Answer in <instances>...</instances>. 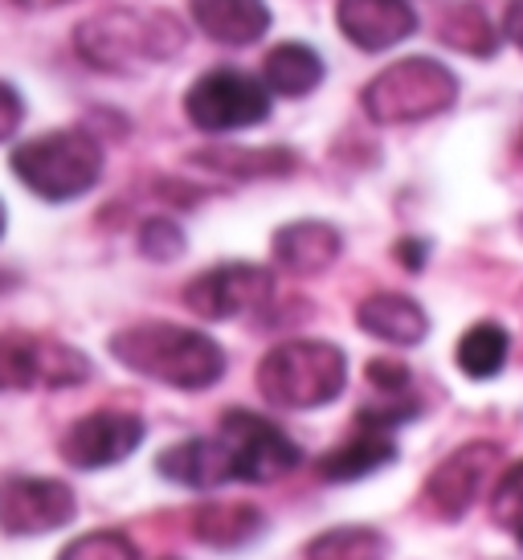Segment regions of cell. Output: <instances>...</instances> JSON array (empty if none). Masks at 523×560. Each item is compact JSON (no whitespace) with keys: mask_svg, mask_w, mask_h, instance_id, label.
<instances>
[{"mask_svg":"<svg viewBox=\"0 0 523 560\" xmlns=\"http://www.w3.org/2000/svg\"><path fill=\"white\" fill-rule=\"evenodd\" d=\"M111 357L136 376L168 389H209L225 376V352L213 336L181 324H131L111 336Z\"/></svg>","mask_w":523,"mask_h":560,"instance_id":"cell-1","label":"cell"},{"mask_svg":"<svg viewBox=\"0 0 523 560\" xmlns=\"http://www.w3.org/2000/svg\"><path fill=\"white\" fill-rule=\"evenodd\" d=\"M74 46L94 70L127 74L143 62H172L185 49V25L164 9H107L78 25Z\"/></svg>","mask_w":523,"mask_h":560,"instance_id":"cell-2","label":"cell"},{"mask_svg":"<svg viewBox=\"0 0 523 560\" xmlns=\"http://www.w3.org/2000/svg\"><path fill=\"white\" fill-rule=\"evenodd\" d=\"M348 385V357L332 340H287L258 364V393L278 409H324Z\"/></svg>","mask_w":523,"mask_h":560,"instance_id":"cell-3","label":"cell"},{"mask_svg":"<svg viewBox=\"0 0 523 560\" xmlns=\"http://www.w3.org/2000/svg\"><path fill=\"white\" fill-rule=\"evenodd\" d=\"M13 172L16 180L30 188L42 201H74L82 192H91L103 176V148L94 143L91 131H46L33 136L13 152Z\"/></svg>","mask_w":523,"mask_h":560,"instance_id":"cell-4","label":"cell"},{"mask_svg":"<svg viewBox=\"0 0 523 560\" xmlns=\"http://www.w3.org/2000/svg\"><path fill=\"white\" fill-rule=\"evenodd\" d=\"M454 98H458V79L438 58H400L385 66L360 94L364 115L385 127L433 119L454 107Z\"/></svg>","mask_w":523,"mask_h":560,"instance_id":"cell-5","label":"cell"},{"mask_svg":"<svg viewBox=\"0 0 523 560\" xmlns=\"http://www.w3.org/2000/svg\"><path fill=\"white\" fill-rule=\"evenodd\" d=\"M217 438L230 454L233 479L242 482H275L287 479L303 454L294 446L291 438L278 430L270 418L262 413H249V409H230L221 425H217Z\"/></svg>","mask_w":523,"mask_h":560,"instance_id":"cell-6","label":"cell"},{"mask_svg":"<svg viewBox=\"0 0 523 560\" xmlns=\"http://www.w3.org/2000/svg\"><path fill=\"white\" fill-rule=\"evenodd\" d=\"M188 124L200 131H242L258 127L270 115V91L242 70H213L200 74L185 94Z\"/></svg>","mask_w":523,"mask_h":560,"instance_id":"cell-7","label":"cell"},{"mask_svg":"<svg viewBox=\"0 0 523 560\" xmlns=\"http://www.w3.org/2000/svg\"><path fill=\"white\" fill-rule=\"evenodd\" d=\"M275 299V275L258 262H221L200 270L185 287V307L200 319H237Z\"/></svg>","mask_w":523,"mask_h":560,"instance_id":"cell-8","label":"cell"},{"mask_svg":"<svg viewBox=\"0 0 523 560\" xmlns=\"http://www.w3.org/2000/svg\"><path fill=\"white\" fill-rule=\"evenodd\" d=\"M78 515V499L62 479L42 475H9L0 479V532L30 540L66 528Z\"/></svg>","mask_w":523,"mask_h":560,"instance_id":"cell-9","label":"cell"},{"mask_svg":"<svg viewBox=\"0 0 523 560\" xmlns=\"http://www.w3.org/2000/svg\"><path fill=\"white\" fill-rule=\"evenodd\" d=\"M91 376V360L70 343L37 336H0V393L9 389H66Z\"/></svg>","mask_w":523,"mask_h":560,"instance_id":"cell-10","label":"cell"},{"mask_svg":"<svg viewBox=\"0 0 523 560\" xmlns=\"http://www.w3.org/2000/svg\"><path fill=\"white\" fill-rule=\"evenodd\" d=\"M503 470V446L499 442H462L458 451L446 454L426 479V499L433 512L446 520H462L487 491V482Z\"/></svg>","mask_w":523,"mask_h":560,"instance_id":"cell-11","label":"cell"},{"mask_svg":"<svg viewBox=\"0 0 523 560\" xmlns=\"http://www.w3.org/2000/svg\"><path fill=\"white\" fill-rule=\"evenodd\" d=\"M148 434L143 418L124 413V409H94L86 418H78L62 434L58 451L74 470H103L115 463H127L139 451V442Z\"/></svg>","mask_w":523,"mask_h":560,"instance_id":"cell-12","label":"cell"},{"mask_svg":"<svg viewBox=\"0 0 523 560\" xmlns=\"http://www.w3.org/2000/svg\"><path fill=\"white\" fill-rule=\"evenodd\" d=\"M339 33L360 49H388L417 30V13L409 0H339Z\"/></svg>","mask_w":523,"mask_h":560,"instance_id":"cell-13","label":"cell"},{"mask_svg":"<svg viewBox=\"0 0 523 560\" xmlns=\"http://www.w3.org/2000/svg\"><path fill=\"white\" fill-rule=\"evenodd\" d=\"M356 324L364 336L397 348H414L430 336V315L421 312V303L397 291H376L356 307Z\"/></svg>","mask_w":523,"mask_h":560,"instance_id":"cell-14","label":"cell"},{"mask_svg":"<svg viewBox=\"0 0 523 560\" xmlns=\"http://www.w3.org/2000/svg\"><path fill=\"white\" fill-rule=\"evenodd\" d=\"M155 470L168 482L193 487V491H217L233 479L230 454L221 446V438H188L176 442L155 458Z\"/></svg>","mask_w":523,"mask_h":560,"instance_id":"cell-15","label":"cell"},{"mask_svg":"<svg viewBox=\"0 0 523 560\" xmlns=\"http://www.w3.org/2000/svg\"><path fill=\"white\" fill-rule=\"evenodd\" d=\"M339 249H344V234L327 221H291L275 234V262L299 279L324 275L339 258Z\"/></svg>","mask_w":523,"mask_h":560,"instance_id":"cell-16","label":"cell"},{"mask_svg":"<svg viewBox=\"0 0 523 560\" xmlns=\"http://www.w3.org/2000/svg\"><path fill=\"white\" fill-rule=\"evenodd\" d=\"M193 21L221 46H254L270 30L266 0H193Z\"/></svg>","mask_w":523,"mask_h":560,"instance_id":"cell-17","label":"cell"},{"mask_svg":"<svg viewBox=\"0 0 523 560\" xmlns=\"http://www.w3.org/2000/svg\"><path fill=\"white\" fill-rule=\"evenodd\" d=\"M397 458V446L385 430H372V425H360V434L339 442L336 451L319 458V475L327 482H356L369 479L376 470H385L388 463Z\"/></svg>","mask_w":523,"mask_h":560,"instance_id":"cell-18","label":"cell"},{"mask_svg":"<svg viewBox=\"0 0 523 560\" xmlns=\"http://www.w3.org/2000/svg\"><path fill=\"white\" fill-rule=\"evenodd\" d=\"M193 532L213 548H242L266 532V515L254 503H200L193 512Z\"/></svg>","mask_w":523,"mask_h":560,"instance_id":"cell-19","label":"cell"},{"mask_svg":"<svg viewBox=\"0 0 523 560\" xmlns=\"http://www.w3.org/2000/svg\"><path fill=\"white\" fill-rule=\"evenodd\" d=\"M193 164L213 168L230 180H262V176H287L294 168L291 148H205L193 152Z\"/></svg>","mask_w":523,"mask_h":560,"instance_id":"cell-20","label":"cell"},{"mask_svg":"<svg viewBox=\"0 0 523 560\" xmlns=\"http://www.w3.org/2000/svg\"><path fill=\"white\" fill-rule=\"evenodd\" d=\"M324 82V58L311 46L287 42L266 54V91L282 98H303Z\"/></svg>","mask_w":523,"mask_h":560,"instance_id":"cell-21","label":"cell"},{"mask_svg":"<svg viewBox=\"0 0 523 560\" xmlns=\"http://www.w3.org/2000/svg\"><path fill=\"white\" fill-rule=\"evenodd\" d=\"M388 557H393V540L381 528H369V524L327 528L303 548V560H388Z\"/></svg>","mask_w":523,"mask_h":560,"instance_id":"cell-22","label":"cell"},{"mask_svg":"<svg viewBox=\"0 0 523 560\" xmlns=\"http://www.w3.org/2000/svg\"><path fill=\"white\" fill-rule=\"evenodd\" d=\"M508 357H511V336L499 324H491V319L466 327L458 340V352H454L458 369L470 381H491V376H499Z\"/></svg>","mask_w":523,"mask_h":560,"instance_id":"cell-23","label":"cell"},{"mask_svg":"<svg viewBox=\"0 0 523 560\" xmlns=\"http://www.w3.org/2000/svg\"><path fill=\"white\" fill-rule=\"evenodd\" d=\"M438 37H442L450 49H462V54H478V58L495 54V30L487 25V13H483L478 4H454V9L442 16Z\"/></svg>","mask_w":523,"mask_h":560,"instance_id":"cell-24","label":"cell"},{"mask_svg":"<svg viewBox=\"0 0 523 560\" xmlns=\"http://www.w3.org/2000/svg\"><path fill=\"white\" fill-rule=\"evenodd\" d=\"M491 520L523 545V458L499 470V482L491 491Z\"/></svg>","mask_w":523,"mask_h":560,"instance_id":"cell-25","label":"cell"},{"mask_svg":"<svg viewBox=\"0 0 523 560\" xmlns=\"http://www.w3.org/2000/svg\"><path fill=\"white\" fill-rule=\"evenodd\" d=\"M58 560H139V548L131 545L127 532L98 528V532H86V536L70 540V545L58 552Z\"/></svg>","mask_w":523,"mask_h":560,"instance_id":"cell-26","label":"cell"},{"mask_svg":"<svg viewBox=\"0 0 523 560\" xmlns=\"http://www.w3.org/2000/svg\"><path fill=\"white\" fill-rule=\"evenodd\" d=\"M139 254L152 262H172L185 254V230L168 218H148L139 225Z\"/></svg>","mask_w":523,"mask_h":560,"instance_id":"cell-27","label":"cell"},{"mask_svg":"<svg viewBox=\"0 0 523 560\" xmlns=\"http://www.w3.org/2000/svg\"><path fill=\"white\" fill-rule=\"evenodd\" d=\"M369 381L372 389H381L385 397H400V393H409V385H414V373L405 364H397V360H372Z\"/></svg>","mask_w":523,"mask_h":560,"instance_id":"cell-28","label":"cell"},{"mask_svg":"<svg viewBox=\"0 0 523 560\" xmlns=\"http://www.w3.org/2000/svg\"><path fill=\"white\" fill-rule=\"evenodd\" d=\"M21 115H25V103H21V94H16L9 82H0V143L9 140L16 127H21Z\"/></svg>","mask_w":523,"mask_h":560,"instance_id":"cell-29","label":"cell"},{"mask_svg":"<svg viewBox=\"0 0 523 560\" xmlns=\"http://www.w3.org/2000/svg\"><path fill=\"white\" fill-rule=\"evenodd\" d=\"M503 33L515 49H523V0H511L508 13H503Z\"/></svg>","mask_w":523,"mask_h":560,"instance_id":"cell-30","label":"cell"},{"mask_svg":"<svg viewBox=\"0 0 523 560\" xmlns=\"http://www.w3.org/2000/svg\"><path fill=\"white\" fill-rule=\"evenodd\" d=\"M397 262L409 266V270H421V262H426V246H421V242H397Z\"/></svg>","mask_w":523,"mask_h":560,"instance_id":"cell-31","label":"cell"},{"mask_svg":"<svg viewBox=\"0 0 523 560\" xmlns=\"http://www.w3.org/2000/svg\"><path fill=\"white\" fill-rule=\"evenodd\" d=\"M21 9H58V4H70V0H16Z\"/></svg>","mask_w":523,"mask_h":560,"instance_id":"cell-32","label":"cell"},{"mask_svg":"<svg viewBox=\"0 0 523 560\" xmlns=\"http://www.w3.org/2000/svg\"><path fill=\"white\" fill-rule=\"evenodd\" d=\"M4 225H9V213H4V201H0V237H4Z\"/></svg>","mask_w":523,"mask_h":560,"instance_id":"cell-33","label":"cell"},{"mask_svg":"<svg viewBox=\"0 0 523 560\" xmlns=\"http://www.w3.org/2000/svg\"><path fill=\"white\" fill-rule=\"evenodd\" d=\"M515 230H520V237H523V213H520V221H515Z\"/></svg>","mask_w":523,"mask_h":560,"instance_id":"cell-34","label":"cell"},{"mask_svg":"<svg viewBox=\"0 0 523 560\" xmlns=\"http://www.w3.org/2000/svg\"><path fill=\"white\" fill-rule=\"evenodd\" d=\"M160 560H181V557H160Z\"/></svg>","mask_w":523,"mask_h":560,"instance_id":"cell-35","label":"cell"}]
</instances>
